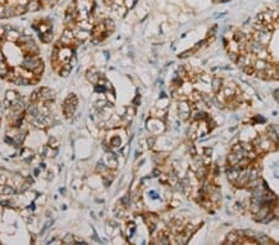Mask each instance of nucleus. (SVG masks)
<instances>
[{"label":"nucleus","mask_w":279,"mask_h":245,"mask_svg":"<svg viewBox=\"0 0 279 245\" xmlns=\"http://www.w3.org/2000/svg\"><path fill=\"white\" fill-rule=\"evenodd\" d=\"M40 62H41V59H40V57L37 55H27L23 59V67L26 68V69L34 71Z\"/></svg>","instance_id":"nucleus-1"},{"label":"nucleus","mask_w":279,"mask_h":245,"mask_svg":"<svg viewBox=\"0 0 279 245\" xmlns=\"http://www.w3.org/2000/svg\"><path fill=\"white\" fill-rule=\"evenodd\" d=\"M72 58V51L71 48H68L67 46H64L60 48V55H58V59L61 63H67L70 62Z\"/></svg>","instance_id":"nucleus-2"},{"label":"nucleus","mask_w":279,"mask_h":245,"mask_svg":"<svg viewBox=\"0 0 279 245\" xmlns=\"http://www.w3.org/2000/svg\"><path fill=\"white\" fill-rule=\"evenodd\" d=\"M8 31H6V40L8 41H10V42H17L19 41V38H20V35L19 34V31L17 30H15V29H6Z\"/></svg>","instance_id":"nucleus-3"},{"label":"nucleus","mask_w":279,"mask_h":245,"mask_svg":"<svg viewBox=\"0 0 279 245\" xmlns=\"http://www.w3.org/2000/svg\"><path fill=\"white\" fill-rule=\"evenodd\" d=\"M26 9L29 13H35L41 9V4L39 0H29V3L26 4Z\"/></svg>","instance_id":"nucleus-4"},{"label":"nucleus","mask_w":279,"mask_h":245,"mask_svg":"<svg viewBox=\"0 0 279 245\" xmlns=\"http://www.w3.org/2000/svg\"><path fill=\"white\" fill-rule=\"evenodd\" d=\"M40 99H44V100H50L54 98V92L50 90L48 88H41L40 90Z\"/></svg>","instance_id":"nucleus-5"},{"label":"nucleus","mask_w":279,"mask_h":245,"mask_svg":"<svg viewBox=\"0 0 279 245\" xmlns=\"http://www.w3.org/2000/svg\"><path fill=\"white\" fill-rule=\"evenodd\" d=\"M77 27H79L81 30H86V31H92L93 25L89 21L88 19L86 20H81V21H77Z\"/></svg>","instance_id":"nucleus-6"},{"label":"nucleus","mask_w":279,"mask_h":245,"mask_svg":"<svg viewBox=\"0 0 279 245\" xmlns=\"http://www.w3.org/2000/svg\"><path fill=\"white\" fill-rule=\"evenodd\" d=\"M71 69H72V66H71L70 62L62 63L61 69L58 71V73H60V76H62V77H67V76L70 74V72H71Z\"/></svg>","instance_id":"nucleus-7"},{"label":"nucleus","mask_w":279,"mask_h":245,"mask_svg":"<svg viewBox=\"0 0 279 245\" xmlns=\"http://www.w3.org/2000/svg\"><path fill=\"white\" fill-rule=\"evenodd\" d=\"M87 78H88V80L91 82V83H93V84H97L98 82H99V78H101V76H98V74L96 73V69L93 68L92 71H89V72L87 73Z\"/></svg>","instance_id":"nucleus-8"},{"label":"nucleus","mask_w":279,"mask_h":245,"mask_svg":"<svg viewBox=\"0 0 279 245\" xmlns=\"http://www.w3.org/2000/svg\"><path fill=\"white\" fill-rule=\"evenodd\" d=\"M103 24H104V26H106V30H107V32H113L116 30V25H114V21H113L112 19H109V17H107V19H104V21H103Z\"/></svg>","instance_id":"nucleus-9"},{"label":"nucleus","mask_w":279,"mask_h":245,"mask_svg":"<svg viewBox=\"0 0 279 245\" xmlns=\"http://www.w3.org/2000/svg\"><path fill=\"white\" fill-rule=\"evenodd\" d=\"M5 99L10 100V101H11V104H13L14 101H16L17 99H20V95L16 93L15 90H8V92H6V97H5Z\"/></svg>","instance_id":"nucleus-10"},{"label":"nucleus","mask_w":279,"mask_h":245,"mask_svg":"<svg viewBox=\"0 0 279 245\" xmlns=\"http://www.w3.org/2000/svg\"><path fill=\"white\" fill-rule=\"evenodd\" d=\"M8 73H9V67L5 63V61H3V62H0V77L5 78Z\"/></svg>","instance_id":"nucleus-11"},{"label":"nucleus","mask_w":279,"mask_h":245,"mask_svg":"<svg viewBox=\"0 0 279 245\" xmlns=\"http://www.w3.org/2000/svg\"><path fill=\"white\" fill-rule=\"evenodd\" d=\"M40 38H41V41H42V42L48 44V42H51V41H52V34H51L50 31H47V32H45V34H41Z\"/></svg>","instance_id":"nucleus-12"},{"label":"nucleus","mask_w":279,"mask_h":245,"mask_svg":"<svg viewBox=\"0 0 279 245\" xmlns=\"http://www.w3.org/2000/svg\"><path fill=\"white\" fill-rule=\"evenodd\" d=\"M58 0H41V5L45 6V8H50V6H54L57 4Z\"/></svg>","instance_id":"nucleus-13"},{"label":"nucleus","mask_w":279,"mask_h":245,"mask_svg":"<svg viewBox=\"0 0 279 245\" xmlns=\"http://www.w3.org/2000/svg\"><path fill=\"white\" fill-rule=\"evenodd\" d=\"M44 69H45V67H44V63H42V62H40V63L37 65V67H36V68L33 71V72H34V74H35V76H40L41 73L44 72Z\"/></svg>","instance_id":"nucleus-14"},{"label":"nucleus","mask_w":279,"mask_h":245,"mask_svg":"<svg viewBox=\"0 0 279 245\" xmlns=\"http://www.w3.org/2000/svg\"><path fill=\"white\" fill-rule=\"evenodd\" d=\"M56 154H57V150H52V149H50L48 146L45 147V155L47 157H54Z\"/></svg>","instance_id":"nucleus-15"},{"label":"nucleus","mask_w":279,"mask_h":245,"mask_svg":"<svg viewBox=\"0 0 279 245\" xmlns=\"http://www.w3.org/2000/svg\"><path fill=\"white\" fill-rule=\"evenodd\" d=\"M62 243H64V244H75L76 240H75L73 237L71 235V234H67V235L64 238V240H62Z\"/></svg>","instance_id":"nucleus-16"},{"label":"nucleus","mask_w":279,"mask_h":245,"mask_svg":"<svg viewBox=\"0 0 279 245\" xmlns=\"http://www.w3.org/2000/svg\"><path fill=\"white\" fill-rule=\"evenodd\" d=\"M110 145H112L113 147H119V146H120V138H118V136L113 138V139L110 140Z\"/></svg>","instance_id":"nucleus-17"},{"label":"nucleus","mask_w":279,"mask_h":245,"mask_svg":"<svg viewBox=\"0 0 279 245\" xmlns=\"http://www.w3.org/2000/svg\"><path fill=\"white\" fill-rule=\"evenodd\" d=\"M108 167H112V168H116L117 167V160L114 156H110L109 157V161H108Z\"/></svg>","instance_id":"nucleus-18"},{"label":"nucleus","mask_w":279,"mask_h":245,"mask_svg":"<svg viewBox=\"0 0 279 245\" xmlns=\"http://www.w3.org/2000/svg\"><path fill=\"white\" fill-rule=\"evenodd\" d=\"M3 195H14V188H11L10 186H6L3 188Z\"/></svg>","instance_id":"nucleus-19"},{"label":"nucleus","mask_w":279,"mask_h":245,"mask_svg":"<svg viewBox=\"0 0 279 245\" xmlns=\"http://www.w3.org/2000/svg\"><path fill=\"white\" fill-rule=\"evenodd\" d=\"M47 31H50V26H48V25H45V24L40 25V32H41V34H45V32H47Z\"/></svg>","instance_id":"nucleus-20"},{"label":"nucleus","mask_w":279,"mask_h":245,"mask_svg":"<svg viewBox=\"0 0 279 245\" xmlns=\"http://www.w3.org/2000/svg\"><path fill=\"white\" fill-rule=\"evenodd\" d=\"M106 170H107V167L104 166V163H103V162H99V163H98V166H97V171L103 173V172H104Z\"/></svg>","instance_id":"nucleus-21"},{"label":"nucleus","mask_w":279,"mask_h":245,"mask_svg":"<svg viewBox=\"0 0 279 245\" xmlns=\"http://www.w3.org/2000/svg\"><path fill=\"white\" fill-rule=\"evenodd\" d=\"M0 17H5V5H0Z\"/></svg>","instance_id":"nucleus-22"},{"label":"nucleus","mask_w":279,"mask_h":245,"mask_svg":"<svg viewBox=\"0 0 279 245\" xmlns=\"http://www.w3.org/2000/svg\"><path fill=\"white\" fill-rule=\"evenodd\" d=\"M50 145L52 146V147H56V146H57V140H56L55 138H51V139H50Z\"/></svg>","instance_id":"nucleus-23"},{"label":"nucleus","mask_w":279,"mask_h":245,"mask_svg":"<svg viewBox=\"0 0 279 245\" xmlns=\"http://www.w3.org/2000/svg\"><path fill=\"white\" fill-rule=\"evenodd\" d=\"M4 35H6V29L4 26H0V38H2Z\"/></svg>","instance_id":"nucleus-24"},{"label":"nucleus","mask_w":279,"mask_h":245,"mask_svg":"<svg viewBox=\"0 0 279 245\" xmlns=\"http://www.w3.org/2000/svg\"><path fill=\"white\" fill-rule=\"evenodd\" d=\"M91 44H93V45H98V44H101V40H98L97 37H93V38L91 40Z\"/></svg>","instance_id":"nucleus-25"},{"label":"nucleus","mask_w":279,"mask_h":245,"mask_svg":"<svg viewBox=\"0 0 279 245\" xmlns=\"http://www.w3.org/2000/svg\"><path fill=\"white\" fill-rule=\"evenodd\" d=\"M103 2H104V4L107 6H112L113 4H114V0H103Z\"/></svg>","instance_id":"nucleus-26"},{"label":"nucleus","mask_w":279,"mask_h":245,"mask_svg":"<svg viewBox=\"0 0 279 245\" xmlns=\"http://www.w3.org/2000/svg\"><path fill=\"white\" fill-rule=\"evenodd\" d=\"M3 61H5V56L0 52V62H3Z\"/></svg>","instance_id":"nucleus-27"}]
</instances>
